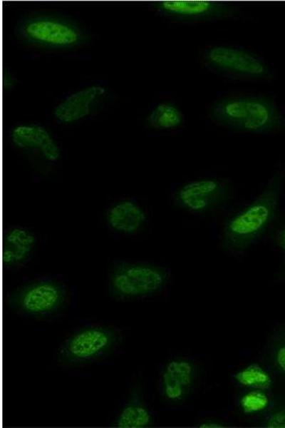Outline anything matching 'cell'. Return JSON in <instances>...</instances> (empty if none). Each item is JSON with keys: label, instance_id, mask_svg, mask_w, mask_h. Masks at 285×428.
<instances>
[{"label": "cell", "instance_id": "3", "mask_svg": "<svg viewBox=\"0 0 285 428\" xmlns=\"http://www.w3.org/2000/svg\"><path fill=\"white\" fill-rule=\"evenodd\" d=\"M200 61L207 70L231 78L257 81L272 77V71L263 58L238 46H208L201 53Z\"/></svg>", "mask_w": 285, "mask_h": 428}, {"label": "cell", "instance_id": "5", "mask_svg": "<svg viewBox=\"0 0 285 428\" xmlns=\"http://www.w3.org/2000/svg\"><path fill=\"white\" fill-rule=\"evenodd\" d=\"M167 278L160 267L140 263H124L115 266L109 278L111 295L127 300L152 294L160 290Z\"/></svg>", "mask_w": 285, "mask_h": 428}, {"label": "cell", "instance_id": "6", "mask_svg": "<svg viewBox=\"0 0 285 428\" xmlns=\"http://www.w3.org/2000/svg\"><path fill=\"white\" fill-rule=\"evenodd\" d=\"M18 34L25 41L53 48H68L84 41L82 30L68 21L37 16L24 20L17 26Z\"/></svg>", "mask_w": 285, "mask_h": 428}, {"label": "cell", "instance_id": "16", "mask_svg": "<svg viewBox=\"0 0 285 428\" xmlns=\"http://www.w3.org/2000/svg\"><path fill=\"white\" fill-rule=\"evenodd\" d=\"M185 122L182 111L174 103L162 102L151 111L147 118L148 125L158 130H171L182 126Z\"/></svg>", "mask_w": 285, "mask_h": 428}, {"label": "cell", "instance_id": "11", "mask_svg": "<svg viewBox=\"0 0 285 428\" xmlns=\"http://www.w3.org/2000/svg\"><path fill=\"white\" fill-rule=\"evenodd\" d=\"M105 93L106 88L99 85L77 91L58 104L54 110V116L58 121L65 123L81 120L90 115Z\"/></svg>", "mask_w": 285, "mask_h": 428}, {"label": "cell", "instance_id": "18", "mask_svg": "<svg viewBox=\"0 0 285 428\" xmlns=\"http://www.w3.org/2000/svg\"><path fill=\"white\" fill-rule=\"evenodd\" d=\"M242 410L246 414H254L265 409L269 404L267 395L261 389L245 394L240 400Z\"/></svg>", "mask_w": 285, "mask_h": 428}, {"label": "cell", "instance_id": "1", "mask_svg": "<svg viewBox=\"0 0 285 428\" xmlns=\"http://www.w3.org/2000/svg\"><path fill=\"white\" fill-rule=\"evenodd\" d=\"M282 183L281 173L274 175L256 199L227 220L222 234L226 250L244 251L266 231L276 214Z\"/></svg>", "mask_w": 285, "mask_h": 428}, {"label": "cell", "instance_id": "17", "mask_svg": "<svg viewBox=\"0 0 285 428\" xmlns=\"http://www.w3.org/2000/svg\"><path fill=\"white\" fill-rule=\"evenodd\" d=\"M235 379L241 384L257 389H266L271 384L270 375L259 365H250L237 372Z\"/></svg>", "mask_w": 285, "mask_h": 428}, {"label": "cell", "instance_id": "21", "mask_svg": "<svg viewBox=\"0 0 285 428\" xmlns=\"http://www.w3.org/2000/svg\"><path fill=\"white\" fill-rule=\"evenodd\" d=\"M276 240L279 247L285 256V225L279 231Z\"/></svg>", "mask_w": 285, "mask_h": 428}, {"label": "cell", "instance_id": "10", "mask_svg": "<svg viewBox=\"0 0 285 428\" xmlns=\"http://www.w3.org/2000/svg\"><path fill=\"white\" fill-rule=\"evenodd\" d=\"M10 139L16 147L38 151L49 162H56L61 157L59 146L43 126L35 124L19 125L11 130Z\"/></svg>", "mask_w": 285, "mask_h": 428}, {"label": "cell", "instance_id": "13", "mask_svg": "<svg viewBox=\"0 0 285 428\" xmlns=\"http://www.w3.org/2000/svg\"><path fill=\"white\" fill-rule=\"evenodd\" d=\"M195 377L193 365L184 360L169 362L162 374V387L165 397L171 401L182 399L192 384Z\"/></svg>", "mask_w": 285, "mask_h": 428}, {"label": "cell", "instance_id": "8", "mask_svg": "<svg viewBox=\"0 0 285 428\" xmlns=\"http://www.w3.org/2000/svg\"><path fill=\"white\" fill-rule=\"evenodd\" d=\"M160 16L177 22L193 23L233 18L240 7L231 2L212 1H160L151 4Z\"/></svg>", "mask_w": 285, "mask_h": 428}, {"label": "cell", "instance_id": "20", "mask_svg": "<svg viewBox=\"0 0 285 428\" xmlns=\"http://www.w3.org/2000/svg\"><path fill=\"white\" fill-rule=\"evenodd\" d=\"M275 361L280 370L285 373V344L281 345L276 350Z\"/></svg>", "mask_w": 285, "mask_h": 428}, {"label": "cell", "instance_id": "14", "mask_svg": "<svg viewBox=\"0 0 285 428\" xmlns=\"http://www.w3.org/2000/svg\"><path fill=\"white\" fill-rule=\"evenodd\" d=\"M105 219L108 226L114 231L133 234L144 225L147 215L138 203L130 200H123L108 208Z\"/></svg>", "mask_w": 285, "mask_h": 428}, {"label": "cell", "instance_id": "4", "mask_svg": "<svg viewBox=\"0 0 285 428\" xmlns=\"http://www.w3.org/2000/svg\"><path fill=\"white\" fill-rule=\"evenodd\" d=\"M120 340L119 332L105 325H90L69 336L59 347L58 362L76 366L100 358L112 351Z\"/></svg>", "mask_w": 285, "mask_h": 428}, {"label": "cell", "instance_id": "19", "mask_svg": "<svg viewBox=\"0 0 285 428\" xmlns=\"http://www.w3.org/2000/svg\"><path fill=\"white\" fill-rule=\"evenodd\" d=\"M266 426L269 428H285V407L271 414L268 418Z\"/></svg>", "mask_w": 285, "mask_h": 428}, {"label": "cell", "instance_id": "2", "mask_svg": "<svg viewBox=\"0 0 285 428\" xmlns=\"http://www.w3.org/2000/svg\"><path fill=\"white\" fill-rule=\"evenodd\" d=\"M212 120L223 126L242 131L263 133L285 125V118L271 101L258 96L224 98L213 103Z\"/></svg>", "mask_w": 285, "mask_h": 428}, {"label": "cell", "instance_id": "12", "mask_svg": "<svg viewBox=\"0 0 285 428\" xmlns=\"http://www.w3.org/2000/svg\"><path fill=\"white\" fill-rule=\"evenodd\" d=\"M34 233L23 227L9 228L2 240V264L13 268L25 263L30 257L36 245Z\"/></svg>", "mask_w": 285, "mask_h": 428}, {"label": "cell", "instance_id": "22", "mask_svg": "<svg viewBox=\"0 0 285 428\" xmlns=\"http://www.w3.org/2000/svg\"><path fill=\"white\" fill-rule=\"evenodd\" d=\"M201 428H222L224 427L223 424L215 422H205L201 423L199 426Z\"/></svg>", "mask_w": 285, "mask_h": 428}, {"label": "cell", "instance_id": "15", "mask_svg": "<svg viewBox=\"0 0 285 428\" xmlns=\"http://www.w3.org/2000/svg\"><path fill=\"white\" fill-rule=\"evenodd\" d=\"M148 409L133 398L126 402L117 415L113 426L118 428H144L151 424Z\"/></svg>", "mask_w": 285, "mask_h": 428}, {"label": "cell", "instance_id": "9", "mask_svg": "<svg viewBox=\"0 0 285 428\" xmlns=\"http://www.w3.org/2000/svg\"><path fill=\"white\" fill-rule=\"evenodd\" d=\"M229 183L217 178H202L182 185L175 194L180 208L192 213H205L224 203L232 195Z\"/></svg>", "mask_w": 285, "mask_h": 428}, {"label": "cell", "instance_id": "7", "mask_svg": "<svg viewBox=\"0 0 285 428\" xmlns=\"http://www.w3.org/2000/svg\"><path fill=\"white\" fill-rule=\"evenodd\" d=\"M66 301V292L59 283L42 280L31 283L9 297L15 310L33 317H44L60 310Z\"/></svg>", "mask_w": 285, "mask_h": 428}]
</instances>
